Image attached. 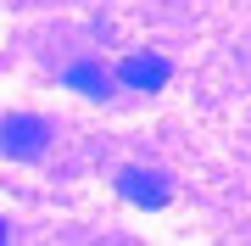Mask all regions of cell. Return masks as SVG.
<instances>
[{"instance_id":"obj_1","label":"cell","mask_w":251,"mask_h":246,"mask_svg":"<svg viewBox=\"0 0 251 246\" xmlns=\"http://www.w3.org/2000/svg\"><path fill=\"white\" fill-rule=\"evenodd\" d=\"M45 140H50V129L39 123V118H28V112H6V123H0V146H6L11 163H34V157L45 151Z\"/></svg>"},{"instance_id":"obj_2","label":"cell","mask_w":251,"mask_h":246,"mask_svg":"<svg viewBox=\"0 0 251 246\" xmlns=\"http://www.w3.org/2000/svg\"><path fill=\"white\" fill-rule=\"evenodd\" d=\"M117 191H123V201H134V207H162L173 196L168 173H156V168H123L117 173Z\"/></svg>"},{"instance_id":"obj_3","label":"cell","mask_w":251,"mask_h":246,"mask_svg":"<svg viewBox=\"0 0 251 246\" xmlns=\"http://www.w3.org/2000/svg\"><path fill=\"white\" fill-rule=\"evenodd\" d=\"M168 79H173V62L168 56H151V51L123 56V67H117V84H128V90H162Z\"/></svg>"},{"instance_id":"obj_4","label":"cell","mask_w":251,"mask_h":246,"mask_svg":"<svg viewBox=\"0 0 251 246\" xmlns=\"http://www.w3.org/2000/svg\"><path fill=\"white\" fill-rule=\"evenodd\" d=\"M62 84L78 90V95H90V101H106V95H112V73H106L100 62H67V67H62Z\"/></svg>"}]
</instances>
